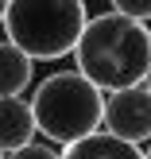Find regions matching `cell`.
I'll return each instance as SVG.
<instances>
[{
    "label": "cell",
    "instance_id": "obj_2",
    "mask_svg": "<svg viewBox=\"0 0 151 159\" xmlns=\"http://www.w3.org/2000/svg\"><path fill=\"white\" fill-rule=\"evenodd\" d=\"M27 105L35 116V136H43L54 148H66L101 128L105 93L93 82H85L78 70H54L35 85Z\"/></svg>",
    "mask_w": 151,
    "mask_h": 159
},
{
    "label": "cell",
    "instance_id": "obj_13",
    "mask_svg": "<svg viewBox=\"0 0 151 159\" xmlns=\"http://www.w3.org/2000/svg\"><path fill=\"white\" fill-rule=\"evenodd\" d=\"M0 159H8V155H4V152H0Z\"/></svg>",
    "mask_w": 151,
    "mask_h": 159
},
{
    "label": "cell",
    "instance_id": "obj_3",
    "mask_svg": "<svg viewBox=\"0 0 151 159\" xmlns=\"http://www.w3.org/2000/svg\"><path fill=\"white\" fill-rule=\"evenodd\" d=\"M85 20L82 0H8L0 27L31 62H58L74 54Z\"/></svg>",
    "mask_w": 151,
    "mask_h": 159
},
{
    "label": "cell",
    "instance_id": "obj_11",
    "mask_svg": "<svg viewBox=\"0 0 151 159\" xmlns=\"http://www.w3.org/2000/svg\"><path fill=\"white\" fill-rule=\"evenodd\" d=\"M4 12H8V0H0V23H4Z\"/></svg>",
    "mask_w": 151,
    "mask_h": 159
},
{
    "label": "cell",
    "instance_id": "obj_4",
    "mask_svg": "<svg viewBox=\"0 0 151 159\" xmlns=\"http://www.w3.org/2000/svg\"><path fill=\"white\" fill-rule=\"evenodd\" d=\"M101 128H105L109 136L132 144V148L147 144L151 140V93L144 89V85H128V89L105 93Z\"/></svg>",
    "mask_w": 151,
    "mask_h": 159
},
{
    "label": "cell",
    "instance_id": "obj_9",
    "mask_svg": "<svg viewBox=\"0 0 151 159\" xmlns=\"http://www.w3.org/2000/svg\"><path fill=\"white\" fill-rule=\"evenodd\" d=\"M8 159H58V148L54 144H39V140H31V144H23L20 152H8Z\"/></svg>",
    "mask_w": 151,
    "mask_h": 159
},
{
    "label": "cell",
    "instance_id": "obj_1",
    "mask_svg": "<svg viewBox=\"0 0 151 159\" xmlns=\"http://www.w3.org/2000/svg\"><path fill=\"white\" fill-rule=\"evenodd\" d=\"M151 66V27L128 16H89L74 47V70L101 93L140 85Z\"/></svg>",
    "mask_w": 151,
    "mask_h": 159
},
{
    "label": "cell",
    "instance_id": "obj_8",
    "mask_svg": "<svg viewBox=\"0 0 151 159\" xmlns=\"http://www.w3.org/2000/svg\"><path fill=\"white\" fill-rule=\"evenodd\" d=\"M109 12H116V16H128V20H136V23H147L151 20V0H109Z\"/></svg>",
    "mask_w": 151,
    "mask_h": 159
},
{
    "label": "cell",
    "instance_id": "obj_6",
    "mask_svg": "<svg viewBox=\"0 0 151 159\" xmlns=\"http://www.w3.org/2000/svg\"><path fill=\"white\" fill-rule=\"evenodd\" d=\"M58 159H144V152L116 140V136H109L105 128H97L85 140H74V144L58 148Z\"/></svg>",
    "mask_w": 151,
    "mask_h": 159
},
{
    "label": "cell",
    "instance_id": "obj_14",
    "mask_svg": "<svg viewBox=\"0 0 151 159\" xmlns=\"http://www.w3.org/2000/svg\"><path fill=\"white\" fill-rule=\"evenodd\" d=\"M82 4H85V0H82Z\"/></svg>",
    "mask_w": 151,
    "mask_h": 159
},
{
    "label": "cell",
    "instance_id": "obj_5",
    "mask_svg": "<svg viewBox=\"0 0 151 159\" xmlns=\"http://www.w3.org/2000/svg\"><path fill=\"white\" fill-rule=\"evenodd\" d=\"M35 140V116L23 97H0V152H20Z\"/></svg>",
    "mask_w": 151,
    "mask_h": 159
},
{
    "label": "cell",
    "instance_id": "obj_12",
    "mask_svg": "<svg viewBox=\"0 0 151 159\" xmlns=\"http://www.w3.org/2000/svg\"><path fill=\"white\" fill-rule=\"evenodd\" d=\"M144 159H151V140H147V152H144Z\"/></svg>",
    "mask_w": 151,
    "mask_h": 159
},
{
    "label": "cell",
    "instance_id": "obj_7",
    "mask_svg": "<svg viewBox=\"0 0 151 159\" xmlns=\"http://www.w3.org/2000/svg\"><path fill=\"white\" fill-rule=\"evenodd\" d=\"M35 78V62L12 47L8 39H0V97H23V89Z\"/></svg>",
    "mask_w": 151,
    "mask_h": 159
},
{
    "label": "cell",
    "instance_id": "obj_10",
    "mask_svg": "<svg viewBox=\"0 0 151 159\" xmlns=\"http://www.w3.org/2000/svg\"><path fill=\"white\" fill-rule=\"evenodd\" d=\"M140 85H144V89L151 93V66H147V74H144V82H140Z\"/></svg>",
    "mask_w": 151,
    "mask_h": 159
}]
</instances>
